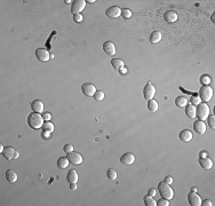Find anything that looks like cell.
<instances>
[{
    "instance_id": "3957f363",
    "label": "cell",
    "mask_w": 215,
    "mask_h": 206,
    "mask_svg": "<svg viewBox=\"0 0 215 206\" xmlns=\"http://www.w3.org/2000/svg\"><path fill=\"white\" fill-rule=\"evenodd\" d=\"M158 191L163 196V198H166L168 200L172 199L174 197V191H173L172 187L168 183H166V182H160L158 184Z\"/></svg>"
},
{
    "instance_id": "f546056e",
    "label": "cell",
    "mask_w": 215,
    "mask_h": 206,
    "mask_svg": "<svg viewBox=\"0 0 215 206\" xmlns=\"http://www.w3.org/2000/svg\"><path fill=\"white\" fill-rule=\"evenodd\" d=\"M107 176L110 179V180H116L118 176V174H117V171H114L113 168H109L107 172Z\"/></svg>"
},
{
    "instance_id": "2e32d148",
    "label": "cell",
    "mask_w": 215,
    "mask_h": 206,
    "mask_svg": "<svg viewBox=\"0 0 215 206\" xmlns=\"http://www.w3.org/2000/svg\"><path fill=\"white\" fill-rule=\"evenodd\" d=\"M103 49H104L105 53H107V55H110V56H113V55L116 54V46H114V44L112 41L104 42Z\"/></svg>"
},
{
    "instance_id": "7402d4cb",
    "label": "cell",
    "mask_w": 215,
    "mask_h": 206,
    "mask_svg": "<svg viewBox=\"0 0 215 206\" xmlns=\"http://www.w3.org/2000/svg\"><path fill=\"white\" fill-rule=\"evenodd\" d=\"M6 177L10 183H15V182L17 181V179H18L16 172L13 171V170H8V171L6 172Z\"/></svg>"
},
{
    "instance_id": "f6af8a7d",
    "label": "cell",
    "mask_w": 215,
    "mask_h": 206,
    "mask_svg": "<svg viewBox=\"0 0 215 206\" xmlns=\"http://www.w3.org/2000/svg\"><path fill=\"white\" fill-rule=\"evenodd\" d=\"M87 3H95V0H88Z\"/></svg>"
},
{
    "instance_id": "4dcf8cb0",
    "label": "cell",
    "mask_w": 215,
    "mask_h": 206,
    "mask_svg": "<svg viewBox=\"0 0 215 206\" xmlns=\"http://www.w3.org/2000/svg\"><path fill=\"white\" fill-rule=\"evenodd\" d=\"M121 15H123L124 19H130L132 17V10L128 9V8H124V9H121Z\"/></svg>"
},
{
    "instance_id": "9a60e30c",
    "label": "cell",
    "mask_w": 215,
    "mask_h": 206,
    "mask_svg": "<svg viewBox=\"0 0 215 206\" xmlns=\"http://www.w3.org/2000/svg\"><path fill=\"white\" fill-rule=\"evenodd\" d=\"M199 164L204 170H211L213 167V161L208 157H200L199 158Z\"/></svg>"
},
{
    "instance_id": "8fae6325",
    "label": "cell",
    "mask_w": 215,
    "mask_h": 206,
    "mask_svg": "<svg viewBox=\"0 0 215 206\" xmlns=\"http://www.w3.org/2000/svg\"><path fill=\"white\" fill-rule=\"evenodd\" d=\"M107 17L110 19H118L121 15V8H119L118 6H111L107 8V10L105 12Z\"/></svg>"
},
{
    "instance_id": "f35d334b",
    "label": "cell",
    "mask_w": 215,
    "mask_h": 206,
    "mask_svg": "<svg viewBox=\"0 0 215 206\" xmlns=\"http://www.w3.org/2000/svg\"><path fill=\"white\" fill-rule=\"evenodd\" d=\"M73 21L77 23H80L82 21V15L81 14H76L75 16H73Z\"/></svg>"
},
{
    "instance_id": "d6a6232c",
    "label": "cell",
    "mask_w": 215,
    "mask_h": 206,
    "mask_svg": "<svg viewBox=\"0 0 215 206\" xmlns=\"http://www.w3.org/2000/svg\"><path fill=\"white\" fill-rule=\"evenodd\" d=\"M200 102H202V101H200L199 96H197V95H192V96L190 97V103L193 104V106H198Z\"/></svg>"
},
{
    "instance_id": "277c9868",
    "label": "cell",
    "mask_w": 215,
    "mask_h": 206,
    "mask_svg": "<svg viewBox=\"0 0 215 206\" xmlns=\"http://www.w3.org/2000/svg\"><path fill=\"white\" fill-rule=\"evenodd\" d=\"M213 97V88L209 85H202L199 89V99L202 102H208Z\"/></svg>"
},
{
    "instance_id": "d6986e66",
    "label": "cell",
    "mask_w": 215,
    "mask_h": 206,
    "mask_svg": "<svg viewBox=\"0 0 215 206\" xmlns=\"http://www.w3.org/2000/svg\"><path fill=\"white\" fill-rule=\"evenodd\" d=\"M164 19L168 23H174L177 21V14L175 12H173V10H167L165 15H164Z\"/></svg>"
},
{
    "instance_id": "52a82bcc",
    "label": "cell",
    "mask_w": 215,
    "mask_h": 206,
    "mask_svg": "<svg viewBox=\"0 0 215 206\" xmlns=\"http://www.w3.org/2000/svg\"><path fill=\"white\" fill-rule=\"evenodd\" d=\"M143 95L145 100H152L153 96L156 95V87L153 86L151 83H148L143 89Z\"/></svg>"
},
{
    "instance_id": "484cf974",
    "label": "cell",
    "mask_w": 215,
    "mask_h": 206,
    "mask_svg": "<svg viewBox=\"0 0 215 206\" xmlns=\"http://www.w3.org/2000/svg\"><path fill=\"white\" fill-rule=\"evenodd\" d=\"M69 159L68 157H60L59 159H57V166H59L60 168H66L69 166Z\"/></svg>"
},
{
    "instance_id": "b9f144b4",
    "label": "cell",
    "mask_w": 215,
    "mask_h": 206,
    "mask_svg": "<svg viewBox=\"0 0 215 206\" xmlns=\"http://www.w3.org/2000/svg\"><path fill=\"white\" fill-rule=\"evenodd\" d=\"M164 182H166V183H168V184H172L173 183V177L172 176H166Z\"/></svg>"
},
{
    "instance_id": "ab89813d",
    "label": "cell",
    "mask_w": 215,
    "mask_h": 206,
    "mask_svg": "<svg viewBox=\"0 0 215 206\" xmlns=\"http://www.w3.org/2000/svg\"><path fill=\"white\" fill-rule=\"evenodd\" d=\"M156 189H153V188H151V189H149V191H148V195L149 196H152V197H155L156 196Z\"/></svg>"
},
{
    "instance_id": "7a4b0ae2",
    "label": "cell",
    "mask_w": 215,
    "mask_h": 206,
    "mask_svg": "<svg viewBox=\"0 0 215 206\" xmlns=\"http://www.w3.org/2000/svg\"><path fill=\"white\" fill-rule=\"evenodd\" d=\"M209 116V108L206 102H200L196 106V117H198V120L205 122Z\"/></svg>"
},
{
    "instance_id": "cb8c5ba5",
    "label": "cell",
    "mask_w": 215,
    "mask_h": 206,
    "mask_svg": "<svg viewBox=\"0 0 215 206\" xmlns=\"http://www.w3.org/2000/svg\"><path fill=\"white\" fill-rule=\"evenodd\" d=\"M188 103H189V101L186 96H177L175 99V104L179 108H184V106H186Z\"/></svg>"
},
{
    "instance_id": "ba28073f",
    "label": "cell",
    "mask_w": 215,
    "mask_h": 206,
    "mask_svg": "<svg viewBox=\"0 0 215 206\" xmlns=\"http://www.w3.org/2000/svg\"><path fill=\"white\" fill-rule=\"evenodd\" d=\"M81 90L86 96H89V97L94 96L95 93L97 92V90H96V87H95L93 84H91V83H85V84H82Z\"/></svg>"
},
{
    "instance_id": "83f0119b",
    "label": "cell",
    "mask_w": 215,
    "mask_h": 206,
    "mask_svg": "<svg viewBox=\"0 0 215 206\" xmlns=\"http://www.w3.org/2000/svg\"><path fill=\"white\" fill-rule=\"evenodd\" d=\"M43 129L44 132H48V133H53L54 132V129H55V127H54V124L50 122H45L43 125Z\"/></svg>"
},
{
    "instance_id": "30bf717a",
    "label": "cell",
    "mask_w": 215,
    "mask_h": 206,
    "mask_svg": "<svg viewBox=\"0 0 215 206\" xmlns=\"http://www.w3.org/2000/svg\"><path fill=\"white\" fill-rule=\"evenodd\" d=\"M66 157H68L69 161L73 165H80L82 163V156L79 152H75V151L69 152Z\"/></svg>"
},
{
    "instance_id": "4316f807",
    "label": "cell",
    "mask_w": 215,
    "mask_h": 206,
    "mask_svg": "<svg viewBox=\"0 0 215 206\" xmlns=\"http://www.w3.org/2000/svg\"><path fill=\"white\" fill-rule=\"evenodd\" d=\"M158 108H159V106H158V102H157L156 100H149L148 101V109H149V111H151V112H156L157 110H158Z\"/></svg>"
},
{
    "instance_id": "1f68e13d",
    "label": "cell",
    "mask_w": 215,
    "mask_h": 206,
    "mask_svg": "<svg viewBox=\"0 0 215 206\" xmlns=\"http://www.w3.org/2000/svg\"><path fill=\"white\" fill-rule=\"evenodd\" d=\"M207 122H208V126L211 127V128L214 129L215 128V117L213 116V115H211V116L207 117Z\"/></svg>"
},
{
    "instance_id": "d4e9b609",
    "label": "cell",
    "mask_w": 215,
    "mask_h": 206,
    "mask_svg": "<svg viewBox=\"0 0 215 206\" xmlns=\"http://www.w3.org/2000/svg\"><path fill=\"white\" fill-rule=\"evenodd\" d=\"M161 37L163 35H161V33L159 31H153L150 35V42L151 44H158L161 40Z\"/></svg>"
},
{
    "instance_id": "7c38bea8",
    "label": "cell",
    "mask_w": 215,
    "mask_h": 206,
    "mask_svg": "<svg viewBox=\"0 0 215 206\" xmlns=\"http://www.w3.org/2000/svg\"><path fill=\"white\" fill-rule=\"evenodd\" d=\"M188 200H189V204L191 206L202 205V198H200V196L196 191H192V192H190L188 195Z\"/></svg>"
},
{
    "instance_id": "74e56055",
    "label": "cell",
    "mask_w": 215,
    "mask_h": 206,
    "mask_svg": "<svg viewBox=\"0 0 215 206\" xmlns=\"http://www.w3.org/2000/svg\"><path fill=\"white\" fill-rule=\"evenodd\" d=\"M43 118L45 122H50L52 120V115L49 112H43Z\"/></svg>"
},
{
    "instance_id": "9c48e42d",
    "label": "cell",
    "mask_w": 215,
    "mask_h": 206,
    "mask_svg": "<svg viewBox=\"0 0 215 206\" xmlns=\"http://www.w3.org/2000/svg\"><path fill=\"white\" fill-rule=\"evenodd\" d=\"M36 56L37 58L39 60L40 62H47L50 60V54H49V52L47 51V49L45 48H38L36 51Z\"/></svg>"
},
{
    "instance_id": "f1b7e54d",
    "label": "cell",
    "mask_w": 215,
    "mask_h": 206,
    "mask_svg": "<svg viewBox=\"0 0 215 206\" xmlns=\"http://www.w3.org/2000/svg\"><path fill=\"white\" fill-rule=\"evenodd\" d=\"M143 200H144V204L147 206H157V202L155 199H153V197L152 196H145L143 198Z\"/></svg>"
},
{
    "instance_id": "5b68a950",
    "label": "cell",
    "mask_w": 215,
    "mask_h": 206,
    "mask_svg": "<svg viewBox=\"0 0 215 206\" xmlns=\"http://www.w3.org/2000/svg\"><path fill=\"white\" fill-rule=\"evenodd\" d=\"M1 154H3V156L6 158L7 160L17 159V158H18V156H20L18 151H17L15 148H13V147H5V149H3V151L1 152Z\"/></svg>"
},
{
    "instance_id": "e0dca14e",
    "label": "cell",
    "mask_w": 215,
    "mask_h": 206,
    "mask_svg": "<svg viewBox=\"0 0 215 206\" xmlns=\"http://www.w3.org/2000/svg\"><path fill=\"white\" fill-rule=\"evenodd\" d=\"M31 108H32L33 112L43 113L44 112V102L40 100H34L31 103Z\"/></svg>"
},
{
    "instance_id": "ffe728a7",
    "label": "cell",
    "mask_w": 215,
    "mask_h": 206,
    "mask_svg": "<svg viewBox=\"0 0 215 206\" xmlns=\"http://www.w3.org/2000/svg\"><path fill=\"white\" fill-rule=\"evenodd\" d=\"M66 180H68L69 183H77L78 182V173L76 170H71V171L68 172V175H66Z\"/></svg>"
},
{
    "instance_id": "ee69618b",
    "label": "cell",
    "mask_w": 215,
    "mask_h": 206,
    "mask_svg": "<svg viewBox=\"0 0 215 206\" xmlns=\"http://www.w3.org/2000/svg\"><path fill=\"white\" fill-rule=\"evenodd\" d=\"M3 149H5V147H3V144H0V152H3Z\"/></svg>"
},
{
    "instance_id": "d590c367",
    "label": "cell",
    "mask_w": 215,
    "mask_h": 206,
    "mask_svg": "<svg viewBox=\"0 0 215 206\" xmlns=\"http://www.w3.org/2000/svg\"><path fill=\"white\" fill-rule=\"evenodd\" d=\"M157 205L158 206H168L170 205V200L166 199V198H161L157 202Z\"/></svg>"
},
{
    "instance_id": "ac0fdd59",
    "label": "cell",
    "mask_w": 215,
    "mask_h": 206,
    "mask_svg": "<svg viewBox=\"0 0 215 206\" xmlns=\"http://www.w3.org/2000/svg\"><path fill=\"white\" fill-rule=\"evenodd\" d=\"M179 138H180V140L183 142H190L192 140V133H191V131H189V129H183L182 132L180 133Z\"/></svg>"
},
{
    "instance_id": "6da1fadb",
    "label": "cell",
    "mask_w": 215,
    "mask_h": 206,
    "mask_svg": "<svg viewBox=\"0 0 215 206\" xmlns=\"http://www.w3.org/2000/svg\"><path fill=\"white\" fill-rule=\"evenodd\" d=\"M44 122H45V120H44V118H43V115H40V113H38V112L30 113L29 117H28V124H29V126L32 129L41 128L44 125Z\"/></svg>"
},
{
    "instance_id": "4fadbf2b",
    "label": "cell",
    "mask_w": 215,
    "mask_h": 206,
    "mask_svg": "<svg viewBox=\"0 0 215 206\" xmlns=\"http://www.w3.org/2000/svg\"><path fill=\"white\" fill-rule=\"evenodd\" d=\"M134 161H135V156L132 152H126L120 158V163L124 165H133Z\"/></svg>"
},
{
    "instance_id": "603a6c76",
    "label": "cell",
    "mask_w": 215,
    "mask_h": 206,
    "mask_svg": "<svg viewBox=\"0 0 215 206\" xmlns=\"http://www.w3.org/2000/svg\"><path fill=\"white\" fill-rule=\"evenodd\" d=\"M111 64H112V67H113L116 70H121V69L125 67L124 61H123V60H120V58H112Z\"/></svg>"
},
{
    "instance_id": "44dd1931",
    "label": "cell",
    "mask_w": 215,
    "mask_h": 206,
    "mask_svg": "<svg viewBox=\"0 0 215 206\" xmlns=\"http://www.w3.org/2000/svg\"><path fill=\"white\" fill-rule=\"evenodd\" d=\"M186 115L189 118H196V106L188 103L186 106Z\"/></svg>"
},
{
    "instance_id": "bcb514c9",
    "label": "cell",
    "mask_w": 215,
    "mask_h": 206,
    "mask_svg": "<svg viewBox=\"0 0 215 206\" xmlns=\"http://www.w3.org/2000/svg\"><path fill=\"white\" fill-rule=\"evenodd\" d=\"M121 72H123V73H125V72H127V70H125V69L123 68V69H121Z\"/></svg>"
},
{
    "instance_id": "8d00e7d4",
    "label": "cell",
    "mask_w": 215,
    "mask_h": 206,
    "mask_svg": "<svg viewBox=\"0 0 215 206\" xmlns=\"http://www.w3.org/2000/svg\"><path fill=\"white\" fill-rule=\"evenodd\" d=\"M63 150H64V152H66V154L72 152L73 151V145L72 144H65L64 147H63Z\"/></svg>"
},
{
    "instance_id": "e575fe53",
    "label": "cell",
    "mask_w": 215,
    "mask_h": 206,
    "mask_svg": "<svg viewBox=\"0 0 215 206\" xmlns=\"http://www.w3.org/2000/svg\"><path fill=\"white\" fill-rule=\"evenodd\" d=\"M94 99L96 101H102L103 99H104V93H103L102 90H97L94 95Z\"/></svg>"
},
{
    "instance_id": "8992f818",
    "label": "cell",
    "mask_w": 215,
    "mask_h": 206,
    "mask_svg": "<svg viewBox=\"0 0 215 206\" xmlns=\"http://www.w3.org/2000/svg\"><path fill=\"white\" fill-rule=\"evenodd\" d=\"M86 3L85 0H75L72 1V5H71V12L73 14H81V12L85 9L86 7Z\"/></svg>"
},
{
    "instance_id": "5bb4252c",
    "label": "cell",
    "mask_w": 215,
    "mask_h": 206,
    "mask_svg": "<svg viewBox=\"0 0 215 206\" xmlns=\"http://www.w3.org/2000/svg\"><path fill=\"white\" fill-rule=\"evenodd\" d=\"M206 128H207V126H206L205 122L197 120V122H193V129H195L198 134H204V133L206 132Z\"/></svg>"
},
{
    "instance_id": "7bdbcfd3",
    "label": "cell",
    "mask_w": 215,
    "mask_h": 206,
    "mask_svg": "<svg viewBox=\"0 0 215 206\" xmlns=\"http://www.w3.org/2000/svg\"><path fill=\"white\" fill-rule=\"evenodd\" d=\"M70 189L76 190V189H77V184H76V183H70Z\"/></svg>"
},
{
    "instance_id": "836d02e7",
    "label": "cell",
    "mask_w": 215,
    "mask_h": 206,
    "mask_svg": "<svg viewBox=\"0 0 215 206\" xmlns=\"http://www.w3.org/2000/svg\"><path fill=\"white\" fill-rule=\"evenodd\" d=\"M200 83H202V85H209V83H211V77L207 76V74H204V76L200 78Z\"/></svg>"
},
{
    "instance_id": "60d3db41",
    "label": "cell",
    "mask_w": 215,
    "mask_h": 206,
    "mask_svg": "<svg viewBox=\"0 0 215 206\" xmlns=\"http://www.w3.org/2000/svg\"><path fill=\"white\" fill-rule=\"evenodd\" d=\"M202 206H212V205H213V203L211 202V200L206 199V200H204V202H202Z\"/></svg>"
}]
</instances>
